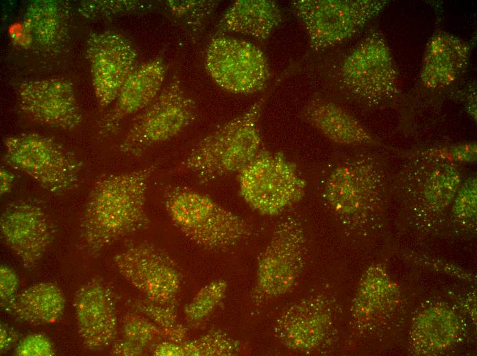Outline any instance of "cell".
I'll list each match as a JSON object with an SVG mask.
<instances>
[{"mask_svg": "<svg viewBox=\"0 0 477 356\" xmlns=\"http://www.w3.org/2000/svg\"><path fill=\"white\" fill-rule=\"evenodd\" d=\"M153 165L101 177L88 195L80 219V238L86 252L98 256L120 239L145 229L149 220L146 196Z\"/></svg>", "mask_w": 477, "mask_h": 356, "instance_id": "1", "label": "cell"}, {"mask_svg": "<svg viewBox=\"0 0 477 356\" xmlns=\"http://www.w3.org/2000/svg\"><path fill=\"white\" fill-rule=\"evenodd\" d=\"M393 172L380 153L347 155L326 170L321 183V195L342 220L359 222L376 203L390 194Z\"/></svg>", "mask_w": 477, "mask_h": 356, "instance_id": "2", "label": "cell"}, {"mask_svg": "<svg viewBox=\"0 0 477 356\" xmlns=\"http://www.w3.org/2000/svg\"><path fill=\"white\" fill-rule=\"evenodd\" d=\"M268 96L263 94L244 112L201 139L181 168L202 184L238 173L262 149L259 122Z\"/></svg>", "mask_w": 477, "mask_h": 356, "instance_id": "3", "label": "cell"}, {"mask_svg": "<svg viewBox=\"0 0 477 356\" xmlns=\"http://www.w3.org/2000/svg\"><path fill=\"white\" fill-rule=\"evenodd\" d=\"M163 203L173 225L204 249H229L252 233V227L243 218L191 188L167 187Z\"/></svg>", "mask_w": 477, "mask_h": 356, "instance_id": "4", "label": "cell"}, {"mask_svg": "<svg viewBox=\"0 0 477 356\" xmlns=\"http://www.w3.org/2000/svg\"><path fill=\"white\" fill-rule=\"evenodd\" d=\"M239 193L263 216L278 215L299 201L306 182L297 166L281 152L261 149L238 176Z\"/></svg>", "mask_w": 477, "mask_h": 356, "instance_id": "5", "label": "cell"}, {"mask_svg": "<svg viewBox=\"0 0 477 356\" xmlns=\"http://www.w3.org/2000/svg\"><path fill=\"white\" fill-rule=\"evenodd\" d=\"M3 162L34 179L44 190L63 194L78 183L81 162L51 138L24 133L4 140Z\"/></svg>", "mask_w": 477, "mask_h": 356, "instance_id": "6", "label": "cell"}, {"mask_svg": "<svg viewBox=\"0 0 477 356\" xmlns=\"http://www.w3.org/2000/svg\"><path fill=\"white\" fill-rule=\"evenodd\" d=\"M197 115L195 101L175 75L154 101L133 121L120 144L127 155H140L151 147L180 134L194 122Z\"/></svg>", "mask_w": 477, "mask_h": 356, "instance_id": "7", "label": "cell"}, {"mask_svg": "<svg viewBox=\"0 0 477 356\" xmlns=\"http://www.w3.org/2000/svg\"><path fill=\"white\" fill-rule=\"evenodd\" d=\"M339 74L348 92L367 105L390 101L400 91L396 65L378 31L369 34L347 55Z\"/></svg>", "mask_w": 477, "mask_h": 356, "instance_id": "8", "label": "cell"}, {"mask_svg": "<svg viewBox=\"0 0 477 356\" xmlns=\"http://www.w3.org/2000/svg\"><path fill=\"white\" fill-rule=\"evenodd\" d=\"M385 0H297L291 5L310 47L321 50L353 36L387 4Z\"/></svg>", "mask_w": 477, "mask_h": 356, "instance_id": "9", "label": "cell"}, {"mask_svg": "<svg viewBox=\"0 0 477 356\" xmlns=\"http://www.w3.org/2000/svg\"><path fill=\"white\" fill-rule=\"evenodd\" d=\"M205 68L222 89L233 94H249L265 88L270 68L264 52L245 40L215 36L208 44Z\"/></svg>", "mask_w": 477, "mask_h": 356, "instance_id": "10", "label": "cell"}, {"mask_svg": "<svg viewBox=\"0 0 477 356\" xmlns=\"http://www.w3.org/2000/svg\"><path fill=\"white\" fill-rule=\"evenodd\" d=\"M121 276L147 300L177 308L182 276L164 251L147 242L130 243L113 257Z\"/></svg>", "mask_w": 477, "mask_h": 356, "instance_id": "11", "label": "cell"}, {"mask_svg": "<svg viewBox=\"0 0 477 356\" xmlns=\"http://www.w3.org/2000/svg\"><path fill=\"white\" fill-rule=\"evenodd\" d=\"M306 249L300 220L289 216L280 221L258 259L256 294L276 298L291 290L302 272Z\"/></svg>", "mask_w": 477, "mask_h": 356, "instance_id": "12", "label": "cell"}, {"mask_svg": "<svg viewBox=\"0 0 477 356\" xmlns=\"http://www.w3.org/2000/svg\"><path fill=\"white\" fill-rule=\"evenodd\" d=\"M86 51L96 99L100 106H108L137 67L136 51L124 35L104 31L89 35Z\"/></svg>", "mask_w": 477, "mask_h": 356, "instance_id": "13", "label": "cell"}, {"mask_svg": "<svg viewBox=\"0 0 477 356\" xmlns=\"http://www.w3.org/2000/svg\"><path fill=\"white\" fill-rule=\"evenodd\" d=\"M1 236L21 260L31 270L44 257L54 238V229L45 211L27 201L8 205L0 217Z\"/></svg>", "mask_w": 477, "mask_h": 356, "instance_id": "14", "label": "cell"}, {"mask_svg": "<svg viewBox=\"0 0 477 356\" xmlns=\"http://www.w3.org/2000/svg\"><path fill=\"white\" fill-rule=\"evenodd\" d=\"M19 105L31 120L62 129H73L82 116L71 83L51 78L24 81L17 89Z\"/></svg>", "mask_w": 477, "mask_h": 356, "instance_id": "15", "label": "cell"}, {"mask_svg": "<svg viewBox=\"0 0 477 356\" xmlns=\"http://www.w3.org/2000/svg\"><path fill=\"white\" fill-rule=\"evenodd\" d=\"M75 308L78 331L90 351H101L112 344L117 334V316L111 291L94 279L75 292Z\"/></svg>", "mask_w": 477, "mask_h": 356, "instance_id": "16", "label": "cell"}, {"mask_svg": "<svg viewBox=\"0 0 477 356\" xmlns=\"http://www.w3.org/2000/svg\"><path fill=\"white\" fill-rule=\"evenodd\" d=\"M329 320L319 298L309 296L293 304L279 316L274 333L287 348L309 352L321 343Z\"/></svg>", "mask_w": 477, "mask_h": 356, "instance_id": "17", "label": "cell"}, {"mask_svg": "<svg viewBox=\"0 0 477 356\" xmlns=\"http://www.w3.org/2000/svg\"><path fill=\"white\" fill-rule=\"evenodd\" d=\"M167 70L163 56L137 66L122 86L114 107L104 118V130L115 131L124 118L147 107L162 90Z\"/></svg>", "mask_w": 477, "mask_h": 356, "instance_id": "18", "label": "cell"}, {"mask_svg": "<svg viewBox=\"0 0 477 356\" xmlns=\"http://www.w3.org/2000/svg\"><path fill=\"white\" fill-rule=\"evenodd\" d=\"M469 53L464 40L444 31L435 32L423 59L420 78L424 86L435 89L455 82L467 65Z\"/></svg>", "mask_w": 477, "mask_h": 356, "instance_id": "19", "label": "cell"}, {"mask_svg": "<svg viewBox=\"0 0 477 356\" xmlns=\"http://www.w3.org/2000/svg\"><path fill=\"white\" fill-rule=\"evenodd\" d=\"M303 119L332 142L343 145H376L378 142L348 112L321 98H312L302 110Z\"/></svg>", "mask_w": 477, "mask_h": 356, "instance_id": "20", "label": "cell"}, {"mask_svg": "<svg viewBox=\"0 0 477 356\" xmlns=\"http://www.w3.org/2000/svg\"><path fill=\"white\" fill-rule=\"evenodd\" d=\"M282 20L278 4L271 0H238L225 11L219 31L267 40Z\"/></svg>", "mask_w": 477, "mask_h": 356, "instance_id": "21", "label": "cell"}, {"mask_svg": "<svg viewBox=\"0 0 477 356\" xmlns=\"http://www.w3.org/2000/svg\"><path fill=\"white\" fill-rule=\"evenodd\" d=\"M65 298L51 282H40L18 294L8 312L17 319L32 325L51 324L62 316Z\"/></svg>", "mask_w": 477, "mask_h": 356, "instance_id": "22", "label": "cell"}, {"mask_svg": "<svg viewBox=\"0 0 477 356\" xmlns=\"http://www.w3.org/2000/svg\"><path fill=\"white\" fill-rule=\"evenodd\" d=\"M67 12L56 1L38 0L27 8L23 25L36 46L47 51L59 47L67 34Z\"/></svg>", "mask_w": 477, "mask_h": 356, "instance_id": "23", "label": "cell"}, {"mask_svg": "<svg viewBox=\"0 0 477 356\" xmlns=\"http://www.w3.org/2000/svg\"><path fill=\"white\" fill-rule=\"evenodd\" d=\"M127 305L134 312L154 322L164 333L166 340L182 343L187 340V329L178 318L175 307L156 304L146 298H130Z\"/></svg>", "mask_w": 477, "mask_h": 356, "instance_id": "24", "label": "cell"}, {"mask_svg": "<svg viewBox=\"0 0 477 356\" xmlns=\"http://www.w3.org/2000/svg\"><path fill=\"white\" fill-rule=\"evenodd\" d=\"M182 356H230L237 355L241 344L225 332L212 329L193 340L180 343Z\"/></svg>", "mask_w": 477, "mask_h": 356, "instance_id": "25", "label": "cell"}, {"mask_svg": "<svg viewBox=\"0 0 477 356\" xmlns=\"http://www.w3.org/2000/svg\"><path fill=\"white\" fill-rule=\"evenodd\" d=\"M228 283L216 279L202 287L184 309L188 324L197 325L206 320L225 296Z\"/></svg>", "mask_w": 477, "mask_h": 356, "instance_id": "26", "label": "cell"}, {"mask_svg": "<svg viewBox=\"0 0 477 356\" xmlns=\"http://www.w3.org/2000/svg\"><path fill=\"white\" fill-rule=\"evenodd\" d=\"M121 332L123 338L145 349L167 340L163 331L154 322L135 312L124 316Z\"/></svg>", "mask_w": 477, "mask_h": 356, "instance_id": "27", "label": "cell"}, {"mask_svg": "<svg viewBox=\"0 0 477 356\" xmlns=\"http://www.w3.org/2000/svg\"><path fill=\"white\" fill-rule=\"evenodd\" d=\"M219 4L217 1L167 0L165 5L171 15L179 19L194 32L201 29L211 13Z\"/></svg>", "mask_w": 477, "mask_h": 356, "instance_id": "28", "label": "cell"}, {"mask_svg": "<svg viewBox=\"0 0 477 356\" xmlns=\"http://www.w3.org/2000/svg\"><path fill=\"white\" fill-rule=\"evenodd\" d=\"M55 354L51 341L46 335L34 333L19 341L15 355L19 356H52Z\"/></svg>", "mask_w": 477, "mask_h": 356, "instance_id": "29", "label": "cell"}, {"mask_svg": "<svg viewBox=\"0 0 477 356\" xmlns=\"http://www.w3.org/2000/svg\"><path fill=\"white\" fill-rule=\"evenodd\" d=\"M140 3L136 1H95L86 3L82 8L86 15L107 16L135 10Z\"/></svg>", "mask_w": 477, "mask_h": 356, "instance_id": "30", "label": "cell"}, {"mask_svg": "<svg viewBox=\"0 0 477 356\" xmlns=\"http://www.w3.org/2000/svg\"><path fill=\"white\" fill-rule=\"evenodd\" d=\"M19 279L14 270L8 265L0 266V301L3 309L8 311L18 292Z\"/></svg>", "mask_w": 477, "mask_h": 356, "instance_id": "31", "label": "cell"}, {"mask_svg": "<svg viewBox=\"0 0 477 356\" xmlns=\"http://www.w3.org/2000/svg\"><path fill=\"white\" fill-rule=\"evenodd\" d=\"M146 349L124 338L112 343L111 354L121 356L143 355Z\"/></svg>", "mask_w": 477, "mask_h": 356, "instance_id": "32", "label": "cell"}, {"mask_svg": "<svg viewBox=\"0 0 477 356\" xmlns=\"http://www.w3.org/2000/svg\"><path fill=\"white\" fill-rule=\"evenodd\" d=\"M20 334L12 327L3 322L0 326V351L4 353L19 339Z\"/></svg>", "mask_w": 477, "mask_h": 356, "instance_id": "33", "label": "cell"}, {"mask_svg": "<svg viewBox=\"0 0 477 356\" xmlns=\"http://www.w3.org/2000/svg\"><path fill=\"white\" fill-rule=\"evenodd\" d=\"M15 175L5 167L0 168V194L1 195L9 193L12 189L15 182Z\"/></svg>", "mask_w": 477, "mask_h": 356, "instance_id": "34", "label": "cell"}]
</instances>
